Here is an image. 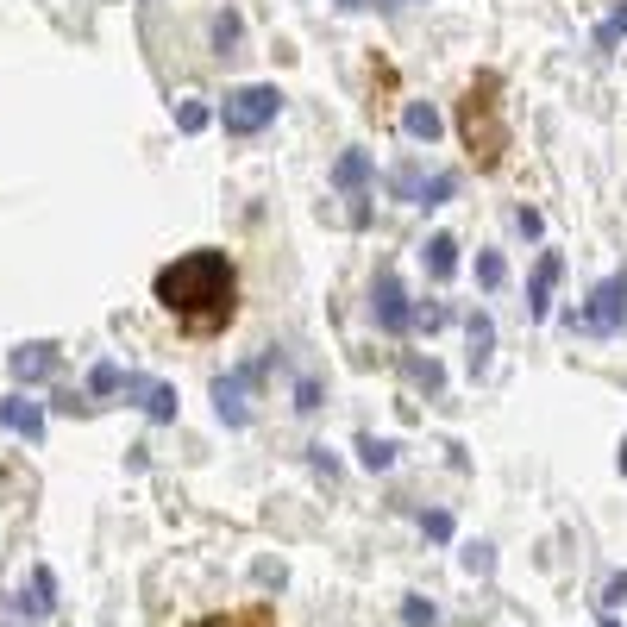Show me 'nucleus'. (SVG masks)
I'll use <instances>...</instances> for the list:
<instances>
[{
	"label": "nucleus",
	"instance_id": "nucleus-1",
	"mask_svg": "<svg viewBox=\"0 0 627 627\" xmlns=\"http://www.w3.org/2000/svg\"><path fill=\"white\" fill-rule=\"evenodd\" d=\"M151 295L182 333H226L232 314H239V270H232L226 251L201 245V251H182L176 264L157 270Z\"/></svg>",
	"mask_w": 627,
	"mask_h": 627
},
{
	"label": "nucleus",
	"instance_id": "nucleus-2",
	"mask_svg": "<svg viewBox=\"0 0 627 627\" xmlns=\"http://www.w3.org/2000/svg\"><path fill=\"white\" fill-rule=\"evenodd\" d=\"M458 138H464V151H471L477 170H502V157H508V120H502V76H496V69H483V76L464 88V101H458Z\"/></svg>",
	"mask_w": 627,
	"mask_h": 627
},
{
	"label": "nucleus",
	"instance_id": "nucleus-3",
	"mask_svg": "<svg viewBox=\"0 0 627 627\" xmlns=\"http://www.w3.org/2000/svg\"><path fill=\"white\" fill-rule=\"evenodd\" d=\"M276 113H283V88L276 82H245V88H232V95L220 101V126H226V138H251V132H264Z\"/></svg>",
	"mask_w": 627,
	"mask_h": 627
},
{
	"label": "nucleus",
	"instance_id": "nucleus-4",
	"mask_svg": "<svg viewBox=\"0 0 627 627\" xmlns=\"http://www.w3.org/2000/svg\"><path fill=\"white\" fill-rule=\"evenodd\" d=\"M270 364H276V352H264L258 364H232L226 377H214V414H220L232 433L251 427V389L270 377Z\"/></svg>",
	"mask_w": 627,
	"mask_h": 627
},
{
	"label": "nucleus",
	"instance_id": "nucleus-5",
	"mask_svg": "<svg viewBox=\"0 0 627 627\" xmlns=\"http://www.w3.org/2000/svg\"><path fill=\"white\" fill-rule=\"evenodd\" d=\"M627 327V270L602 276L584 295V308H571V333H621Z\"/></svg>",
	"mask_w": 627,
	"mask_h": 627
},
{
	"label": "nucleus",
	"instance_id": "nucleus-6",
	"mask_svg": "<svg viewBox=\"0 0 627 627\" xmlns=\"http://www.w3.org/2000/svg\"><path fill=\"white\" fill-rule=\"evenodd\" d=\"M370 320H377L389 339H408L414 333V301H408L402 276L389 270V264H377V276H370Z\"/></svg>",
	"mask_w": 627,
	"mask_h": 627
},
{
	"label": "nucleus",
	"instance_id": "nucleus-7",
	"mask_svg": "<svg viewBox=\"0 0 627 627\" xmlns=\"http://www.w3.org/2000/svg\"><path fill=\"white\" fill-rule=\"evenodd\" d=\"M120 396H126V402H138L157 427H170V421H176V408H182V402H176V383L145 377V370H126V377H120Z\"/></svg>",
	"mask_w": 627,
	"mask_h": 627
},
{
	"label": "nucleus",
	"instance_id": "nucleus-8",
	"mask_svg": "<svg viewBox=\"0 0 627 627\" xmlns=\"http://www.w3.org/2000/svg\"><path fill=\"white\" fill-rule=\"evenodd\" d=\"M57 364H63V352L51 339H32V345H19V352L7 358V370H13V383H44V377H57Z\"/></svg>",
	"mask_w": 627,
	"mask_h": 627
},
{
	"label": "nucleus",
	"instance_id": "nucleus-9",
	"mask_svg": "<svg viewBox=\"0 0 627 627\" xmlns=\"http://www.w3.org/2000/svg\"><path fill=\"white\" fill-rule=\"evenodd\" d=\"M559 276H565V258H559V251H540V264H533V276H527V320L552 314V289H559Z\"/></svg>",
	"mask_w": 627,
	"mask_h": 627
},
{
	"label": "nucleus",
	"instance_id": "nucleus-10",
	"mask_svg": "<svg viewBox=\"0 0 627 627\" xmlns=\"http://www.w3.org/2000/svg\"><path fill=\"white\" fill-rule=\"evenodd\" d=\"M0 433H26L32 446H38V439H44V402L7 396V402H0Z\"/></svg>",
	"mask_w": 627,
	"mask_h": 627
},
{
	"label": "nucleus",
	"instance_id": "nucleus-11",
	"mask_svg": "<svg viewBox=\"0 0 627 627\" xmlns=\"http://www.w3.org/2000/svg\"><path fill=\"white\" fill-rule=\"evenodd\" d=\"M464 345H471V377H483L490 370V358H496V320L490 314H464Z\"/></svg>",
	"mask_w": 627,
	"mask_h": 627
},
{
	"label": "nucleus",
	"instance_id": "nucleus-12",
	"mask_svg": "<svg viewBox=\"0 0 627 627\" xmlns=\"http://www.w3.org/2000/svg\"><path fill=\"white\" fill-rule=\"evenodd\" d=\"M370 176H377L370 170V151H339V164H333V189L339 195H364Z\"/></svg>",
	"mask_w": 627,
	"mask_h": 627
},
{
	"label": "nucleus",
	"instance_id": "nucleus-13",
	"mask_svg": "<svg viewBox=\"0 0 627 627\" xmlns=\"http://www.w3.org/2000/svg\"><path fill=\"white\" fill-rule=\"evenodd\" d=\"M13 609H19V615H51V609H57V577L38 565V571H32V596L19 590V602H13Z\"/></svg>",
	"mask_w": 627,
	"mask_h": 627
},
{
	"label": "nucleus",
	"instance_id": "nucleus-14",
	"mask_svg": "<svg viewBox=\"0 0 627 627\" xmlns=\"http://www.w3.org/2000/svg\"><path fill=\"white\" fill-rule=\"evenodd\" d=\"M402 132L414 138V145H433V138H439V107L433 101H408L402 107Z\"/></svg>",
	"mask_w": 627,
	"mask_h": 627
},
{
	"label": "nucleus",
	"instance_id": "nucleus-15",
	"mask_svg": "<svg viewBox=\"0 0 627 627\" xmlns=\"http://www.w3.org/2000/svg\"><path fill=\"white\" fill-rule=\"evenodd\" d=\"M421 258H427V276H433V283H446V276L458 270V239H452V232H433Z\"/></svg>",
	"mask_w": 627,
	"mask_h": 627
},
{
	"label": "nucleus",
	"instance_id": "nucleus-16",
	"mask_svg": "<svg viewBox=\"0 0 627 627\" xmlns=\"http://www.w3.org/2000/svg\"><path fill=\"white\" fill-rule=\"evenodd\" d=\"M402 377H408L414 389H427V396H439V389H446V370H439V358H421V352L402 358Z\"/></svg>",
	"mask_w": 627,
	"mask_h": 627
},
{
	"label": "nucleus",
	"instance_id": "nucleus-17",
	"mask_svg": "<svg viewBox=\"0 0 627 627\" xmlns=\"http://www.w3.org/2000/svg\"><path fill=\"white\" fill-rule=\"evenodd\" d=\"M358 464H364V471H389V464H396V439L358 433Z\"/></svg>",
	"mask_w": 627,
	"mask_h": 627
},
{
	"label": "nucleus",
	"instance_id": "nucleus-18",
	"mask_svg": "<svg viewBox=\"0 0 627 627\" xmlns=\"http://www.w3.org/2000/svg\"><path fill=\"white\" fill-rule=\"evenodd\" d=\"M452 195H458V176H452V170H433V176L421 182V201H414V207H446Z\"/></svg>",
	"mask_w": 627,
	"mask_h": 627
},
{
	"label": "nucleus",
	"instance_id": "nucleus-19",
	"mask_svg": "<svg viewBox=\"0 0 627 627\" xmlns=\"http://www.w3.org/2000/svg\"><path fill=\"white\" fill-rule=\"evenodd\" d=\"M421 164H396V170H389V195H396V201H421Z\"/></svg>",
	"mask_w": 627,
	"mask_h": 627
},
{
	"label": "nucleus",
	"instance_id": "nucleus-20",
	"mask_svg": "<svg viewBox=\"0 0 627 627\" xmlns=\"http://www.w3.org/2000/svg\"><path fill=\"white\" fill-rule=\"evenodd\" d=\"M195 627H276V615H270V602H258V609H245V615H207Z\"/></svg>",
	"mask_w": 627,
	"mask_h": 627
},
{
	"label": "nucleus",
	"instance_id": "nucleus-21",
	"mask_svg": "<svg viewBox=\"0 0 627 627\" xmlns=\"http://www.w3.org/2000/svg\"><path fill=\"white\" fill-rule=\"evenodd\" d=\"M477 283L490 289V295L508 283V258H502V251H477Z\"/></svg>",
	"mask_w": 627,
	"mask_h": 627
},
{
	"label": "nucleus",
	"instance_id": "nucleus-22",
	"mask_svg": "<svg viewBox=\"0 0 627 627\" xmlns=\"http://www.w3.org/2000/svg\"><path fill=\"white\" fill-rule=\"evenodd\" d=\"M120 377H126V370L113 358H101L95 370H88V396H120Z\"/></svg>",
	"mask_w": 627,
	"mask_h": 627
},
{
	"label": "nucleus",
	"instance_id": "nucleus-23",
	"mask_svg": "<svg viewBox=\"0 0 627 627\" xmlns=\"http://www.w3.org/2000/svg\"><path fill=\"white\" fill-rule=\"evenodd\" d=\"M239 32H245V19L232 13V7H226V13H214V51H220V57H232V44H239Z\"/></svg>",
	"mask_w": 627,
	"mask_h": 627
},
{
	"label": "nucleus",
	"instance_id": "nucleus-24",
	"mask_svg": "<svg viewBox=\"0 0 627 627\" xmlns=\"http://www.w3.org/2000/svg\"><path fill=\"white\" fill-rule=\"evenodd\" d=\"M176 126L195 138V132H207V126H214V107H207V101H182V107H176Z\"/></svg>",
	"mask_w": 627,
	"mask_h": 627
},
{
	"label": "nucleus",
	"instance_id": "nucleus-25",
	"mask_svg": "<svg viewBox=\"0 0 627 627\" xmlns=\"http://www.w3.org/2000/svg\"><path fill=\"white\" fill-rule=\"evenodd\" d=\"M621 38H627V0H621V7H615V13H609V19L596 26V51H615Z\"/></svg>",
	"mask_w": 627,
	"mask_h": 627
},
{
	"label": "nucleus",
	"instance_id": "nucleus-26",
	"mask_svg": "<svg viewBox=\"0 0 627 627\" xmlns=\"http://www.w3.org/2000/svg\"><path fill=\"white\" fill-rule=\"evenodd\" d=\"M402 627H439V609L427 596H402Z\"/></svg>",
	"mask_w": 627,
	"mask_h": 627
},
{
	"label": "nucleus",
	"instance_id": "nucleus-27",
	"mask_svg": "<svg viewBox=\"0 0 627 627\" xmlns=\"http://www.w3.org/2000/svg\"><path fill=\"white\" fill-rule=\"evenodd\" d=\"M464 571H471V577H490V571H496V546H483V540L464 546Z\"/></svg>",
	"mask_w": 627,
	"mask_h": 627
},
{
	"label": "nucleus",
	"instance_id": "nucleus-28",
	"mask_svg": "<svg viewBox=\"0 0 627 627\" xmlns=\"http://www.w3.org/2000/svg\"><path fill=\"white\" fill-rule=\"evenodd\" d=\"M602 609H627V571L602 577Z\"/></svg>",
	"mask_w": 627,
	"mask_h": 627
},
{
	"label": "nucleus",
	"instance_id": "nucleus-29",
	"mask_svg": "<svg viewBox=\"0 0 627 627\" xmlns=\"http://www.w3.org/2000/svg\"><path fill=\"white\" fill-rule=\"evenodd\" d=\"M320 396H327V389H320V377H301V383H295V408H301V414H314Z\"/></svg>",
	"mask_w": 627,
	"mask_h": 627
},
{
	"label": "nucleus",
	"instance_id": "nucleus-30",
	"mask_svg": "<svg viewBox=\"0 0 627 627\" xmlns=\"http://www.w3.org/2000/svg\"><path fill=\"white\" fill-rule=\"evenodd\" d=\"M421 533H427V540H452V515H446V508H427V515H421Z\"/></svg>",
	"mask_w": 627,
	"mask_h": 627
},
{
	"label": "nucleus",
	"instance_id": "nucleus-31",
	"mask_svg": "<svg viewBox=\"0 0 627 627\" xmlns=\"http://www.w3.org/2000/svg\"><path fill=\"white\" fill-rule=\"evenodd\" d=\"M515 226L527 232V239H540V232H546V220H540V207H521V214H515Z\"/></svg>",
	"mask_w": 627,
	"mask_h": 627
},
{
	"label": "nucleus",
	"instance_id": "nucleus-32",
	"mask_svg": "<svg viewBox=\"0 0 627 627\" xmlns=\"http://www.w3.org/2000/svg\"><path fill=\"white\" fill-rule=\"evenodd\" d=\"M308 464H314V471H320V477H327V483L339 477V464L327 458V446H308Z\"/></svg>",
	"mask_w": 627,
	"mask_h": 627
},
{
	"label": "nucleus",
	"instance_id": "nucleus-33",
	"mask_svg": "<svg viewBox=\"0 0 627 627\" xmlns=\"http://www.w3.org/2000/svg\"><path fill=\"white\" fill-rule=\"evenodd\" d=\"M621 471H627V439H621Z\"/></svg>",
	"mask_w": 627,
	"mask_h": 627
},
{
	"label": "nucleus",
	"instance_id": "nucleus-34",
	"mask_svg": "<svg viewBox=\"0 0 627 627\" xmlns=\"http://www.w3.org/2000/svg\"><path fill=\"white\" fill-rule=\"evenodd\" d=\"M602 627H621V621H615V615H602Z\"/></svg>",
	"mask_w": 627,
	"mask_h": 627
},
{
	"label": "nucleus",
	"instance_id": "nucleus-35",
	"mask_svg": "<svg viewBox=\"0 0 627 627\" xmlns=\"http://www.w3.org/2000/svg\"><path fill=\"white\" fill-rule=\"evenodd\" d=\"M377 7H402V0H377Z\"/></svg>",
	"mask_w": 627,
	"mask_h": 627
},
{
	"label": "nucleus",
	"instance_id": "nucleus-36",
	"mask_svg": "<svg viewBox=\"0 0 627 627\" xmlns=\"http://www.w3.org/2000/svg\"><path fill=\"white\" fill-rule=\"evenodd\" d=\"M0 627H19V621H0Z\"/></svg>",
	"mask_w": 627,
	"mask_h": 627
}]
</instances>
